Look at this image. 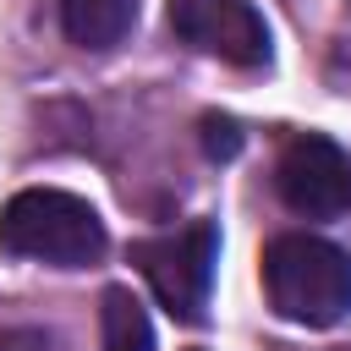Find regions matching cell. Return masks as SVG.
<instances>
[{
  "mask_svg": "<svg viewBox=\"0 0 351 351\" xmlns=\"http://www.w3.org/2000/svg\"><path fill=\"white\" fill-rule=\"evenodd\" d=\"M99 340L104 351H154V324L126 285H110L99 296Z\"/></svg>",
  "mask_w": 351,
  "mask_h": 351,
  "instance_id": "7",
  "label": "cell"
},
{
  "mask_svg": "<svg viewBox=\"0 0 351 351\" xmlns=\"http://www.w3.org/2000/svg\"><path fill=\"white\" fill-rule=\"evenodd\" d=\"M0 247L55 269H88L104 258V219L60 186H27L0 208Z\"/></svg>",
  "mask_w": 351,
  "mask_h": 351,
  "instance_id": "2",
  "label": "cell"
},
{
  "mask_svg": "<svg viewBox=\"0 0 351 351\" xmlns=\"http://www.w3.org/2000/svg\"><path fill=\"white\" fill-rule=\"evenodd\" d=\"M137 269L148 274L154 296L170 307V318L197 324L208 307V285H214V258H219V230L214 219H192L186 230L170 236H148L132 247Z\"/></svg>",
  "mask_w": 351,
  "mask_h": 351,
  "instance_id": "3",
  "label": "cell"
},
{
  "mask_svg": "<svg viewBox=\"0 0 351 351\" xmlns=\"http://www.w3.org/2000/svg\"><path fill=\"white\" fill-rule=\"evenodd\" d=\"M137 22V0H60V27L82 49H115Z\"/></svg>",
  "mask_w": 351,
  "mask_h": 351,
  "instance_id": "6",
  "label": "cell"
},
{
  "mask_svg": "<svg viewBox=\"0 0 351 351\" xmlns=\"http://www.w3.org/2000/svg\"><path fill=\"white\" fill-rule=\"evenodd\" d=\"M203 148H208L214 159H230V154L241 148V132H236V121H225V115H203Z\"/></svg>",
  "mask_w": 351,
  "mask_h": 351,
  "instance_id": "8",
  "label": "cell"
},
{
  "mask_svg": "<svg viewBox=\"0 0 351 351\" xmlns=\"http://www.w3.org/2000/svg\"><path fill=\"white\" fill-rule=\"evenodd\" d=\"M263 291L280 318L329 329L351 313V258L324 236L285 230L263 252Z\"/></svg>",
  "mask_w": 351,
  "mask_h": 351,
  "instance_id": "1",
  "label": "cell"
},
{
  "mask_svg": "<svg viewBox=\"0 0 351 351\" xmlns=\"http://www.w3.org/2000/svg\"><path fill=\"white\" fill-rule=\"evenodd\" d=\"M170 27L192 49L219 55L230 66H269V27L252 0H170Z\"/></svg>",
  "mask_w": 351,
  "mask_h": 351,
  "instance_id": "5",
  "label": "cell"
},
{
  "mask_svg": "<svg viewBox=\"0 0 351 351\" xmlns=\"http://www.w3.org/2000/svg\"><path fill=\"white\" fill-rule=\"evenodd\" d=\"M274 186L285 208L307 219H335L351 208V159L324 132H296L274 159Z\"/></svg>",
  "mask_w": 351,
  "mask_h": 351,
  "instance_id": "4",
  "label": "cell"
}]
</instances>
